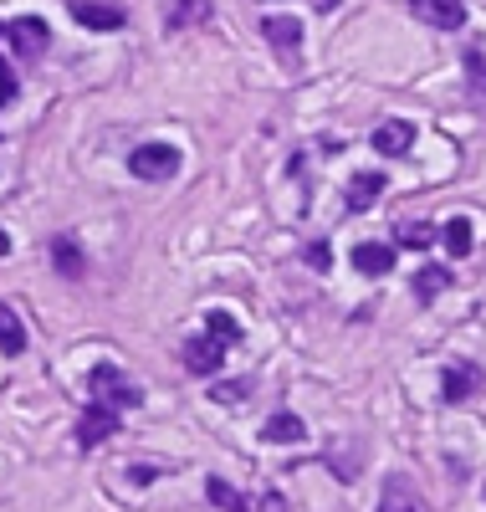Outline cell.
<instances>
[{
    "label": "cell",
    "mask_w": 486,
    "mask_h": 512,
    "mask_svg": "<svg viewBox=\"0 0 486 512\" xmlns=\"http://www.w3.org/2000/svg\"><path fill=\"white\" fill-rule=\"evenodd\" d=\"M87 390H93V400L98 405H108V410H134V405H144V390L134 379H128L118 364H93L87 369Z\"/></svg>",
    "instance_id": "6da1fadb"
},
{
    "label": "cell",
    "mask_w": 486,
    "mask_h": 512,
    "mask_svg": "<svg viewBox=\"0 0 486 512\" xmlns=\"http://www.w3.org/2000/svg\"><path fill=\"white\" fill-rule=\"evenodd\" d=\"M180 164H185V154L174 149V144H139L134 154H128V175L159 185V180H174V175H180Z\"/></svg>",
    "instance_id": "7a4b0ae2"
},
{
    "label": "cell",
    "mask_w": 486,
    "mask_h": 512,
    "mask_svg": "<svg viewBox=\"0 0 486 512\" xmlns=\"http://www.w3.org/2000/svg\"><path fill=\"white\" fill-rule=\"evenodd\" d=\"M118 425H123V415L93 400V405H87V410L77 415V446H82V451H93V446H103L108 436H118Z\"/></svg>",
    "instance_id": "3957f363"
},
{
    "label": "cell",
    "mask_w": 486,
    "mask_h": 512,
    "mask_svg": "<svg viewBox=\"0 0 486 512\" xmlns=\"http://www.w3.org/2000/svg\"><path fill=\"white\" fill-rule=\"evenodd\" d=\"M226 354H231V349L220 344L215 333H195V338H185V354H180V359H185V369H190L195 379H210L220 364H226Z\"/></svg>",
    "instance_id": "277c9868"
},
{
    "label": "cell",
    "mask_w": 486,
    "mask_h": 512,
    "mask_svg": "<svg viewBox=\"0 0 486 512\" xmlns=\"http://www.w3.org/2000/svg\"><path fill=\"white\" fill-rule=\"evenodd\" d=\"M476 390H481V369H476L471 359H456V364H446V369H440V395H446L451 405L471 400Z\"/></svg>",
    "instance_id": "5b68a950"
},
{
    "label": "cell",
    "mask_w": 486,
    "mask_h": 512,
    "mask_svg": "<svg viewBox=\"0 0 486 512\" xmlns=\"http://www.w3.org/2000/svg\"><path fill=\"white\" fill-rule=\"evenodd\" d=\"M410 11L435 31H461L466 26V0H410Z\"/></svg>",
    "instance_id": "8992f818"
},
{
    "label": "cell",
    "mask_w": 486,
    "mask_h": 512,
    "mask_svg": "<svg viewBox=\"0 0 486 512\" xmlns=\"http://www.w3.org/2000/svg\"><path fill=\"white\" fill-rule=\"evenodd\" d=\"M67 11H72V21L87 26V31H118V26H128V11L103 6V0H72Z\"/></svg>",
    "instance_id": "52a82bcc"
},
{
    "label": "cell",
    "mask_w": 486,
    "mask_h": 512,
    "mask_svg": "<svg viewBox=\"0 0 486 512\" xmlns=\"http://www.w3.org/2000/svg\"><path fill=\"white\" fill-rule=\"evenodd\" d=\"M6 36H11V47H16L21 57H41V47L52 41V31H47V21H41V16H16V21L6 26Z\"/></svg>",
    "instance_id": "ba28073f"
},
{
    "label": "cell",
    "mask_w": 486,
    "mask_h": 512,
    "mask_svg": "<svg viewBox=\"0 0 486 512\" xmlns=\"http://www.w3.org/2000/svg\"><path fill=\"white\" fill-rule=\"evenodd\" d=\"M384 175H379V169H364V175H353L348 180V190H343V205H348V216H364V210L384 195Z\"/></svg>",
    "instance_id": "9c48e42d"
},
{
    "label": "cell",
    "mask_w": 486,
    "mask_h": 512,
    "mask_svg": "<svg viewBox=\"0 0 486 512\" xmlns=\"http://www.w3.org/2000/svg\"><path fill=\"white\" fill-rule=\"evenodd\" d=\"M410 144H415V123H405V118L379 123V134H374V149H379V154L400 159V154H410Z\"/></svg>",
    "instance_id": "30bf717a"
},
{
    "label": "cell",
    "mask_w": 486,
    "mask_h": 512,
    "mask_svg": "<svg viewBox=\"0 0 486 512\" xmlns=\"http://www.w3.org/2000/svg\"><path fill=\"white\" fill-rule=\"evenodd\" d=\"M353 267H359L364 277H389L394 272V251L384 241H359L353 246Z\"/></svg>",
    "instance_id": "8fae6325"
},
{
    "label": "cell",
    "mask_w": 486,
    "mask_h": 512,
    "mask_svg": "<svg viewBox=\"0 0 486 512\" xmlns=\"http://www.w3.org/2000/svg\"><path fill=\"white\" fill-rule=\"evenodd\" d=\"M302 436H307V425L292 410H277L267 425H261V441H267V446H297Z\"/></svg>",
    "instance_id": "7c38bea8"
},
{
    "label": "cell",
    "mask_w": 486,
    "mask_h": 512,
    "mask_svg": "<svg viewBox=\"0 0 486 512\" xmlns=\"http://www.w3.org/2000/svg\"><path fill=\"white\" fill-rule=\"evenodd\" d=\"M261 36H267L277 52H297L302 47V21L297 16H267L261 21Z\"/></svg>",
    "instance_id": "4fadbf2b"
},
{
    "label": "cell",
    "mask_w": 486,
    "mask_h": 512,
    "mask_svg": "<svg viewBox=\"0 0 486 512\" xmlns=\"http://www.w3.org/2000/svg\"><path fill=\"white\" fill-rule=\"evenodd\" d=\"M0 354H11V359L26 354V328H21L11 303H0Z\"/></svg>",
    "instance_id": "5bb4252c"
},
{
    "label": "cell",
    "mask_w": 486,
    "mask_h": 512,
    "mask_svg": "<svg viewBox=\"0 0 486 512\" xmlns=\"http://www.w3.org/2000/svg\"><path fill=\"white\" fill-rule=\"evenodd\" d=\"M451 287V267H440V262H425L420 272H415V297L420 303H435L440 292Z\"/></svg>",
    "instance_id": "9a60e30c"
},
{
    "label": "cell",
    "mask_w": 486,
    "mask_h": 512,
    "mask_svg": "<svg viewBox=\"0 0 486 512\" xmlns=\"http://www.w3.org/2000/svg\"><path fill=\"white\" fill-rule=\"evenodd\" d=\"M379 512H425L420 497L405 487V477H389L384 482V497H379Z\"/></svg>",
    "instance_id": "2e32d148"
},
{
    "label": "cell",
    "mask_w": 486,
    "mask_h": 512,
    "mask_svg": "<svg viewBox=\"0 0 486 512\" xmlns=\"http://www.w3.org/2000/svg\"><path fill=\"white\" fill-rule=\"evenodd\" d=\"M205 497H210L220 512H251V502H246V497H241V492H236L226 477H205Z\"/></svg>",
    "instance_id": "e0dca14e"
},
{
    "label": "cell",
    "mask_w": 486,
    "mask_h": 512,
    "mask_svg": "<svg viewBox=\"0 0 486 512\" xmlns=\"http://www.w3.org/2000/svg\"><path fill=\"white\" fill-rule=\"evenodd\" d=\"M200 21H210V0H180V6L164 16L169 31H185V26H200Z\"/></svg>",
    "instance_id": "ac0fdd59"
},
{
    "label": "cell",
    "mask_w": 486,
    "mask_h": 512,
    "mask_svg": "<svg viewBox=\"0 0 486 512\" xmlns=\"http://www.w3.org/2000/svg\"><path fill=\"white\" fill-rule=\"evenodd\" d=\"M440 246H446L451 256H471V221L466 216H451L446 226H440Z\"/></svg>",
    "instance_id": "d6986e66"
},
{
    "label": "cell",
    "mask_w": 486,
    "mask_h": 512,
    "mask_svg": "<svg viewBox=\"0 0 486 512\" xmlns=\"http://www.w3.org/2000/svg\"><path fill=\"white\" fill-rule=\"evenodd\" d=\"M52 267H57L62 277H82V251H77L72 236H57V241H52Z\"/></svg>",
    "instance_id": "ffe728a7"
},
{
    "label": "cell",
    "mask_w": 486,
    "mask_h": 512,
    "mask_svg": "<svg viewBox=\"0 0 486 512\" xmlns=\"http://www.w3.org/2000/svg\"><path fill=\"white\" fill-rule=\"evenodd\" d=\"M205 333H215V338H220V344H226V349H231V344H236V338H241V323H236V318H231L226 308H215V313H205Z\"/></svg>",
    "instance_id": "44dd1931"
},
{
    "label": "cell",
    "mask_w": 486,
    "mask_h": 512,
    "mask_svg": "<svg viewBox=\"0 0 486 512\" xmlns=\"http://www.w3.org/2000/svg\"><path fill=\"white\" fill-rule=\"evenodd\" d=\"M394 241L410 246V251H425V246L435 241V231H430L425 221H400V226H394Z\"/></svg>",
    "instance_id": "7402d4cb"
},
{
    "label": "cell",
    "mask_w": 486,
    "mask_h": 512,
    "mask_svg": "<svg viewBox=\"0 0 486 512\" xmlns=\"http://www.w3.org/2000/svg\"><path fill=\"white\" fill-rule=\"evenodd\" d=\"M251 390H256L251 379H231V384H210V400H220V405H236V400H251Z\"/></svg>",
    "instance_id": "603a6c76"
},
{
    "label": "cell",
    "mask_w": 486,
    "mask_h": 512,
    "mask_svg": "<svg viewBox=\"0 0 486 512\" xmlns=\"http://www.w3.org/2000/svg\"><path fill=\"white\" fill-rule=\"evenodd\" d=\"M466 77H471V93H481V98H486V57H481L476 47L466 52Z\"/></svg>",
    "instance_id": "cb8c5ba5"
},
{
    "label": "cell",
    "mask_w": 486,
    "mask_h": 512,
    "mask_svg": "<svg viewBox=\"0 0 486 512\" xmlns=\"http://www.w3.org/2000/svg\"><path fill=\"white\" fill-rule=\"evenodd\" d=\"M307 267L328 272V267H333V246H328V241H313V246H307Z\"/></svg>",
    "instance_id": "d4e9b609"
},
{
    "label": "cell",
    "mask_w": 486,
    "mask_h": 512,
    "mask_svg": "<svg viewBox=\"0 0 486 512\" xmlns=\"http://www.w3.org/2000/svg\"><path fill=\"white\" fill-rule=\"evenodd\" d=\"M11 98H16V72H11L6 62H0V108H6Z\"/></svg>",
    "instance_id": "484cf974"
},
{
    "label": "cell",
    "mask_w": 486,
    "mask_h": 512,
    "mask_svg": "<svg viewBox=\"0 0 486 512\" xmlns=\"http://www.w3.org/2000/svg\"><path fill=\"white\" fill-rule=\"evenodd\" d=\"M169 466H134V472H128V482H139V487H149L154 477H164Z\"/></svg>",
    "instance_id": "4316f807"
},
{
    "label": "cell",
    "mask_w": 486,
    "mask_h": 512,
    "mask_svg": "<svg viewBox=\"0 0 486 512\" xmlns=\"http://www.w3.org/2000/svg\"><path fill=\"white\" fill-rule=\"evenodd\" d=\"M261 512H287V497L272 487V492H261Z\"/></svg>",
    "instance_id": "83f0119b"
},
{
    "label": "cell",
    "mask_w": 486,
    "mask_h": 512,
    "mask_svg": "<svg viewBox=\"0 0 486 512\" xmlns=\"http://www.w3.org/2000/svg\"><path fill=\"white\" fill-rule=\"evenodd\" d=\"M0 256H11V236L6 231H0Z\"/></svg>",
    "instance_id": "f1b7e54d"
}]
</instances>
